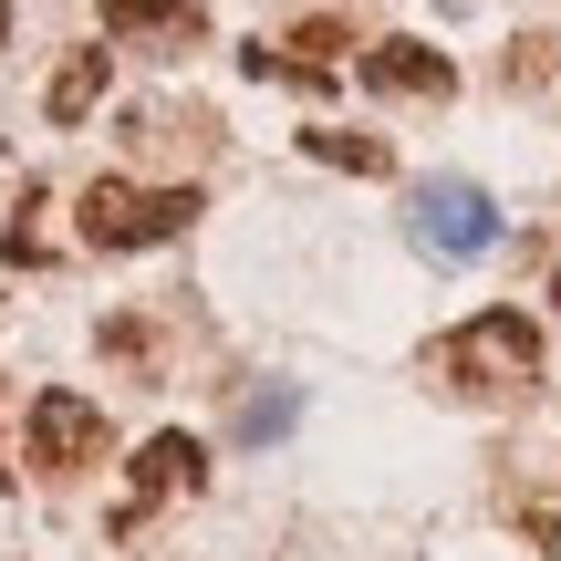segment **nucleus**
<instances>
[{
    "label": "nucleus",
    "mask_w": 561,
    "mask_h": 561,
    "mask_svg": "<svg viewBox=\"0 0 561 561\" xmlns=\"http://www.w3.org/2000/svg\"><path fill=\"white\" fill-rule=\"evenodd\" d=\"M426 375L458 396H530L541 385V322L530 312H468L458 333L426 354Z\"/></svg>",
    "instance_id": "1"
},
{
    "label": "nucleus",
    "mask_w": 561,
    "mask_h": 561,
    "mask_svg": "<svg viewBox=\"0 0 561 561\" xmlns=\"http://www.w3.org/2000/svg\"><path fill=\"white\" fill-rule=\"evenodd\" d=\"M187 219H198V187H157V198H146V187H125V178H94L73 198V229L94 250H157V240H178Z\"/></svg>",
    "instance_id": "2"
},
{
    "label": "nucleus",
    "mask_w": 561,
    "mask_h": 561,
    "mask_svg": "<svg viewBox=\"0 0 561 561\" xmlns=\"http://www.w3.org/2000/svg\"><path fill=\"white\" fill-rule=\"evenodd\" d=\"M405 229H416L437 261H479V250L500 240V208H489V187H468V178H416L405 187Z\"/></svg>",
    "instance_id": "3"
},
{
    "label": "nucleus",
    "mask_w": 561,
    "mask_h": 561,
    "mask_svg": "<svg viewBox=\"0 0 561 561\" xmlns=\"http://www.w3.org/2000/svg\"><path fill=\"white\" fill-rule=\"evenodd\" d=\"M104 447H115V426H104L94 396H62V385L32 396V468H42V479H83Z\"/></svg>",
    "instance_id": "4"
},
{
    "label": "nucleus",
    "mask_w": 561,
    "mask_h": 561,
    "mask_svg": "<svg viewBox=\"0 0 561 561\" xmlns=\"http://www.w3.org/2000/svg\"><path fill=\"white\" fill-rule=\"evenodd\" d=\"M364 83L375 94H405V104H447L458 94V62L437 42H416V32H385V42H364Z\"/></svg>",
    "instance_id": "5"
},
{
    "label": "nucleus",
    "mask_w": 561,
    "mask_h": 561,
    "mask_svg": "<svg viewBox=\"0 0 561 561\" xmlns=\"http://www.w3.org/2000/svg\"><path fill=\"white\" fill-rule=\"evenodd\" d=\"M104 42H146V53H198L208 11L198 0H104Z\"/></svg>",
    "instance_id": "6"
},
{
    "label": "nucleus",
    "mask_w": 561,
    "mask_h": 561,
    "mask_svg": "<svg viewBox=\"0 0 561 561\" xmlns=\"http://www.w3.org/2000/svg\"><path fill=\"white\" fill-rule=\"evenodd\" d=\"M198 479H208V447H198V437H178V426L136 447V510H157V500H187Z\"/></svg>",
    "instance_id": "7"
},
{
    "label": "nucleus",
    "mask_w": 561,
    "mask_h": 561,
    "mask_svg": "<svg viewBox=\"0 0 561 561\" xmlns=\"http://www.w3.org/2000/svg\"><path fill=\"white\" fill-rule=\"evenodd\" d=\"M301 157H312V167H343V178H396V146L364 136V125H301Z\"/></svg>",
    "instance_id": "8"
},
{
    "label": "nucleus",
    "mask_w": 561,
    "mask_h": 561,
    "mask_svg": "<svg viewBox=\"0 0 561 561\" xmlns=\"http://www.w3.org/2000/svg\"><path fill=\"white\" fill-rule=\"evenodd\" d=\"M104 73H115V53H73L53 83H42V115H53V125H83L104 104Z\"/></svg>",
    "instance_id": "9"
},
{
    "label": "nucleus",
    "mask_w": 561,
    "mask_h": 561,
    "mask_svg": "<svg viewBox=\"0 0 561 561\" xmlns=\"http://www.w3.org/2000/svg\"><path fill=\"white\" fill-rule=\"evenodd\" d=\"M561 73V42L551 32H520V42H510V83H551Z\"/></svg>",
    "instance_id": "10"
},
{
    "label": "nucleus",
    "mask_w": 561,
    "mask_h": 561,
    "mask_svg": "<svg viewBox=\"0 0 561 561\" xmlns=\"http://www.w3.org/2000/svg\"><path fill=\"white\" fill-rule=\"evenodd\" d=\"M104 354H115V364H157V354H167V343H157V333H146V322H136V312H115V322H104Z\"/></svg>",
    "instance_id": "11"
},
{
    "label": "nucleus",
    "mask_w": 561,
    "mask_h": 561,
    "mask_svg": "<svg viewBox=\"0 0 561 561\" xmlns=\"http://www.w3.org/2000/svg\"><path fill=\"white\" fill-rule=\"evenodd\" d=\"M280 426H291V396H261V405L240 416V437H280Z\"/></svg>",
    "instance_id": "12"
},
{
    "label": "nucleus",
    "mask_w": 561,
    "mask_h": 561,
    "mask_svg": "<svg viewBox=\"0 0 561 561\" xmlns=\"http://www.w3.org/2000/svg\"><path fill=\"white\" fill-rule=\"evenodd\" d=\"M0 42H11V11H0Z\"/></svg>",
    "instance_id": "13"
},
{
    "label": "nucleus",
    "mask_w": 561,
    "mask_h": 561,
    "mask_svg": "<svg viewBox=\"0 0 561 561\" xmlns=\"http://www.w3.org/2000/svg\"><path fill=\"white\" fill-rule=\"evenodd\" d=\"M551 301H561V271H551Z\"/></svg>",
    "instance_id": "14"
},
{
    "label": "nucleus",
    "mask_w": 561,
    "mask_h": 561,
    "mask_svg": "<svg viewBox=\"0 0 561 561\" xmlns=\"http://www.w3.org/2000/svg\"><path fill=\"white\" fill-rule=\"evenodd\" d=\"M0 479H11V468H0Z\"/></svg>",
    "instance_id": "15"
}]
</instances>
